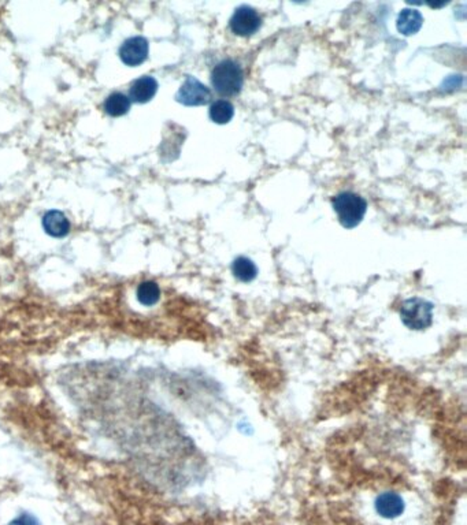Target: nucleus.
<instances>
[{"mask_svg": "<svg viewBox=\"0 0 467 525\" xmlns=\"http://www.w3.org/2000/svg\"><path fill=\"white\" fill-rule=\"evenodd\" d=\"M43 227L47 234L55 238L68 236L70 232V223L60 211H48L43 217Z\"/></svg>", "mask_w": 467, "mask_h": 525, "instance_id": "nucleus-9", "label": "nucleus"}, {"mask_svg": "<svg viewBox=\"0 0 467 525\" xmlns=\"http://www.w3.org/2000/svg\"><path fill=\"white\" fill-rule=\"evenodd\" d=\"M235 115V107L227 100H217L210 107V118L218 125H225L232 121Z\"/></svg>", "mask_w": 467, "mask_h": 525, "instance_id": "nucleus-14", "label": "nucleus"}, {"mask_svg": "<svg viewBox=\"0 0 467 525\" xmlns=\"http://www.w3.org/2000/svg\"><path fill=\"white\" fill-rule=\"evenodd\" d=\"M176 99L178 103L189 106V107L203 106L210 102L211 92L198 78L189 75L184 81V84L181 85V88L177 92Z\"/></svg>", "mask_w": 467, "mask_h": 525, "instance_id": "nucleus-4", "label": "nucleus"}, {"mask_svg": "<svg viewBox=\"0 0 467 525\" xmlns=\"http://www.w3.org/2000/svg\"><path fill=\"white\" fill-rule=\"evenodd\" d=\"M400 316L404 326L412 330H425L433 322V305L419 297L409 298L402 304Z\"/></svg>", "mask_w": 467, "mask_h": 525, "instance_id": "nucleus-3", "label": "nucleus"}, {"mask_svg": "<svg viewBox=\"0 0 467 525\" xmlns=\"http://www.w3.org/2000/svg\"><path fill=\"white\" fill-rule=\"evenodd\" d=\"M261 16L249 6H240L230 18V29L237 36H251L261 28Z\"/></svg>", "mask_w": 467, "mask_h": 525, "instance_id": "nucleus-5", "label": "nucleus"}, {"mask_svg": "<svg viewBox=\"0 0 467 525\" xmlns=\"http://www.w3.org/2000/svg\"><path fill=\"white\" fill-rule=\"evenodd\" d=\"M104 111L110 117H122L131 109V99L119 92H114L104 100Z\"/></svg>", "mask_w": 467, "mask_h": 525, "instance_id": "nucleus-12", "label": "nucleus"}, {"mask_svg": "<svg viewBox=\"0 0 467 525\" xmlns=\"http://www.w3.org/2000/svg\"><path fill=\"white\" fill-rule=\"evenodd\" d=\"M149 41L141 36L131 37L124 41L119 48V58L127 66H139L149 58Z\"/></svg>", "mask_w": 467, "mask_h": 525, "instance_id": "nucleus-6", "label": "nucleus"}, {"mask_svg": "<svg viewBox=\"0 0 467 525\" xmlns=\"http://www.w3.org/2000/svg\"><path fill=\"white\" fill-rule=\"evenodd\" d=\"M232 272H233V275L237 281L248 283V282H251L257 278L258 269H257V266L252 260H249L248 257L240 256L233 261Z\"/></svg>", "mask_w": 467, "mask_h": 525, "instance_id": "nucleus-11", "label": "nucleus"}, {"mask_svg": "<svg viewBox=\"0 0 467 525\" xmlns=\"http://www.w3.org/2000/svg\"><path fill=\"white\" fill-rule=\"evenodd\" d=\"M332 205L338 217V222L345 229L356 227L367 211L366 200L353 192L338 193L332 201Z\"/></svg>", "mask_w": 467, "mask_h": 525, "instance_id": "nucleus-2", "label": "nucleus"}, {"mask_svg": "<svg viewBox=\"0 0 467 525\" xmlns=\"http://www.w3.org/2000/svg\"><path fill=\"white\" fill-rule=\"evenodd\" d=\"M156 91L158 81L150 75H143L131 84L129 94L131 100L136 103H147L156 94Z\"/></svg>", "mask_w": 467, "mask_h": 525, "instance_id": "nucleus-8", "label": "nucleus"}, {"mask_svg": "<svg viewBox=\"0 0 467 525\" xmlns=\"http://www.w3.org/2000/svg\"><path fill=\"white\" fill-rule=\"evenodd\" d=\"M137 301L144 307H154L161 300V288L156 282H141L136 291Z\"/></svg>", "mask_w": 467, "mask_h": 525, "instance_id": "nucleus-13", "label": "nucleus"}, {"mask_svg": "<svg viewBox=\"0 0 467 525\" xmlns=\"http://www.w3.org/2000/svg\"><path fill=\"white\" fill-rule=\"evenodd\" d=\"M7 525H41L40 520L35 514L29 512H22L14 520H11Z\"/></svg>", "mask_w": 467, "mask_h": 525, "instance_id": "nucleus-15", "label": "nucleus"}, {"mask_svg": "<svg viewBox=\"0 0 467 525\" xmlns=\"http://www.w3.org/2000/svg\"><path fill=\"white\" fill-rule=\"evenodd\" d=\"M424 23L422 14L415 9H404L397 17V31L404 36H412L419 32Z\"/></svg>", "mask_w": 467, "mask_h": 525, "instance_id": "nucleus-10", "label": "nucleus"}, {"mask_svg": "<svg viewBox=\"0 0 467 525\" xmlns=\"http://www.w3.org/2000/svg\"><path fill=\"white\" fill-rule=\"evenodd\" d=\"M211 84L217 93L221 96H236L242 92L244 74L242 66L232 59L220 62L211 72Z\"/></svg>", "mask_w": 467, "mask_h": 525, "instance_id": "nucleus-1", "label": "nucleus"}, {"mask_svg": "<svg viewBox=\"0 0 467 525\" xmlns=\"http://www.w3.org/2000/svg\"><path fill=\"white\" fill-rule=\"evenodd\" d=\"M374 507L381 517L391 520V519H396L403 514L406 504L400 494L393 492V491H385V492H381L375 498Z\"/></svg>", "mask_w": 467, "mask_h": 525, "instance_id": "nucleus-7", "label": "nucleus"}]
</instances>
